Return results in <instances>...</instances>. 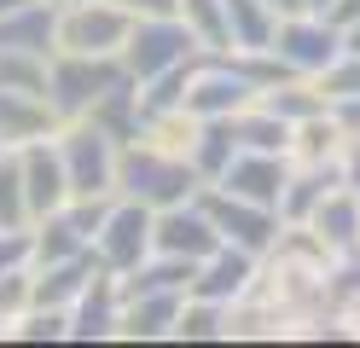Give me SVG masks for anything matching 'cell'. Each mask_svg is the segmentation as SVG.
Instances as JSON below:
<instances>
[{
  "mask_svg": "<svg viewBox=\"0 0 360 348\" xmlns=\"http://www.w3.org/2000/svg\"><path fill=\"white\" fill-rule=\"evenodd\" d=\"M198 180L192 162L180 151H163V146H146V139H128L117 151V192L146 203V209H169V203H186L198 198Z\"/></svg>",
  "mask_w": 360,
  "mask_h": 348,
  "instance_id": "1",
  "label": "cell"
},
{
  "mask_svg": "<svg viewBox=\"0 0 360 348\" xmlns=\"http://www.w3.org/2000/svg\"><path fill=\"white\" fill-rule=\"evenodd\" d=\"M122 82H134L122 70V53H47V105L58 110V122L87 116Z\"/></svg>",
  "mask_w": 360,
  "mask_h": 348,
  "instance_id": "2",
  "label": "cell"
},
{
  "mask_svg": "<svg viewBox=\"0 0 360 348\" xmlns=\"http://www.w3.org/2000/svg\"><path fill=\"white\" fill-rule=\"evenodd\" d=\"M53 146H58L70 198H105V192H117V151L122 146L105 128H94L87 116H70V122L53 128Z\"/></svg>",
  "mask_w": 360,
  "mask_h": 348,
  "instance_id": "3",
  "label": "cell"
},
{
  "mask_svg": "<svg viewBox=\"0 0 360 348\" xmlns=\"http://www.w3.org/2000/svg\"><path fill=\"white\" fill-rule=\"evenodd\" d=\"M134 12L117 0H58L53 53H122Z\"/></svg>",
  "mask_w": 360,
  "mask_h": 348,
  "instance_id": "4",
  "label": "cell"
},
{
  "mask_svg": "<svg viewBox=\"0 0 360 348\" xmlns=\"http://www.w3.org/2000/svg\"><path fill=\"white\" fill-rule=\"evenodd\" d=\"M267 53H274L290 76H320V70L343 53V30H337L331 18H320V12H279Z\"/></svg>",
  "mask_w": 360,
  "mask_h": 348,
  "instance_id": "5",
  "label": "cell"
},
{
  "mask_svg": "<svg viewBox=\"0 0 360 348\" xmlns=\"http://www.w3.org/2000/svg\"><path fill=\"white\" fill-rule=\"evenodd\" d=\"M198 53H204V46L192 41V30L180 18H134V30L122 41V70L134 82H151V76H163V70L186 64Z\"/></svg>",
  "mask_w": 360,
  "mask_h": 348,
  "instance_id": "6",
  "label": "cell"
},
{
  "mask_svg": "<svg viewBox=\"0 0 360 348\" xmlns=\"http://www.w3.org/2000/svg\"><path fill=\"white\" fill-rule=\"evenodd\" d=\"M198 203H204V215L210 226L221 232V244H233V250H250V255H267L279 238V209H267V203H250V198H233V192H221V186H198Z\"/></svg>",
  "mask_w": 360,
  "mask_h": 348,
  "instance_id": "7",
  "label": "cell"
},
{
  "mask_svg": "<svg viewBox=\"0 0 360 348\" xmlns=\"http://www.w3.org/2000/svg\"><path fill=\"white\" fill-rule=\"evenodd\" d=\"M87 250H94V262H99L105 273H128L134 262H146V255H151V209L117 192Z\"/></svg>",
  "mask_w": 360,
  "mask_h": 348,
  "instance_id": "8",
  "label": "cell"
},
{
  "mask_svg": "<svg viewBox=\"0 0 360 348\" xmlns=\"http://www.w3.org/2000/svg\"><path fill=\"white\" fill-rule=\"evenodd\" d=\"M221 244V232L210 226L204 203L186 198V203H169V209H151V250L157 255H180V262H204V255Z\"/></svg>",
  "mask_w": 360,
  "mask_h": 348,
  "instance_id": "9",
  "label": "cell"
},
{
  "mask_svg": "<svg viewBox=\"0 0 360 348\" xmlns=\"http://www.w3.org/2000/svg\"><path fill=\"white\" fill-rule=\"evenodd\" d=\"M256 267H262V255H250V250H233V244H215L204 262L192 267V285H186V296H204V302H238L244 290L256 285Z\"/></svg>",
  "mask_w": 360,
  "mask_h": 348,
  "instance_id": "10",
  "label": "cell"
},
{
  "mask_svg": "<svg viewBox=\"0 0 360 348\" xmlns=\"http://www.w3.org/2000/svg\"><path fill=\"white\" fill-rule=\"evenodd\" d=\"M18 174H24L30 221H41V215H53V209L70 203V186H64V162H58L53 134H47V139H30V146H18Z\"/></svg>",
  "mask_w": 360,
  "mask_h": 348,
  "instance_id": "11",
  "label": "cell"
},
{
  "mask_svg": "<svg viewBox=\"0 0 360 348\" xmlns=\"http://www.w3.org/2000/svg\"><path fill=\"white\" fill-rule=\"evenodd\" d=\"M117 314H122L117 273L99 267L70 302V342H117Z\"/></svg>",
  "mask_w": 360,
  "mask_h": 348,
  "instance_id": "12",
  "label": "cell"
},
{
  "mask_svg": "<svg viewBox=\"0 0 360 348\" xmlns=\"http://www.w3.org/2000/svg\"><path fill=\"white\" fill-rule=\"evenodd\" d=\"M285 174H290V157H279V151H233V162H227V169H221V180H210V186H221V192H233V198H250V203H267V209H274Z\"/></svg>",
  "mask_w": 360,
  "mask_h": 348,
  "instance_id": "13",
  "label": "cell"
},
{
  "mask_svg": "<svg viewBox=\"0 0 360 348\" xmlns=\"http://www.w3.org/2000/svg\"><path fill=\"white\" fill-rule=\"evenodd\" d=\"M349 139H354V134H349V122L326 105V110H314V116H302V122L290 128L285 157L297 162V169H337V162H343V146H349Z\"/></svg>",
  "mask_w": 360,
  "mask_h": 348,
  "instance_id": "14",
  "label": "cell"
},
{
  "mask_svg": "<svg viewBox=\"0 0 360 348\" xmlns=\"http://www.w3.org/2000/svg\"><path fill=\"white\" fill-rule=\"evenodd\" d=\"M302 226L326 244L331 262H337V255H360V198L349 192V186H331V192L314 203V215Z\"/></svg>",
  "mask_w": 360,
  "mask_h": 348,
  "instance_id": "15",
  "label": "cell"
},
{
  "mask_svg": "<svg viewBox=\"0 0 360 348\" xmlns=\"http://www.w3.org/2000/svg\"><path fill=\"white\" fill-rule=\"evenodd\" d=\"M180 296H186V290H134V296H122L117 337L122 342H169L174 314H180Z\"/></svg>",
  "mask_w": 360,
  "mask_h": 348,
  "instance_id": "16",
  "label": "cell"
},
{
  "mask_svg": "<svg viewBox=\"0 0 360 348\" xmlns=\"http://www.w3.org/2000/svg\"><path fill=\"white\" fill-rule=\"evenodd\" d=\"M94 273H99L94 250L64 255V262H41V267H30V296H35V308H70L76 290H82Z\"/></svg>",
  "mask_w": 360,
  "mask_h": 348,
  "instance_id": "17",
  "label": "cell"
},
{
  "mask_svg": "<svg viewBox=\"0 0 360 348\" xmlns=\"http://www.w3.org/2000/svg\"><path fill=\"white\" fill-rule=\"evenodd\" d=\"M53 23L58 0H24V6L0 12V53H53Z\"/></svg>",
  "mask_w": 360,
  "mask_h": 348,
  "instance_id": "18",
  "label": "cell"
},
{
  "mask_svg": "<svg viewBox=\"0 0 360 348\" xmlns=\"http://www.w3.org/2000/svg\"><path fill=\"white\" fill-rule=\"evenodd\" d=\"M58 128V110L47 99H35V93H6L0 87V146L18 151L30 146V139H47Z\"/></svg>",
  "mask_w": 360,
  "mask_h": 348,
  "instance_id": "19",
  "label": "cell"
},
{
  "mask_svg": "<svg viewBox=\"0 0 360 348\" xmlns=\"http://www.w3.org/2000/svg\"><path fill=\"white\" fill-rule=\"evenodd\" d=\"M331 186H343V162H337V169H297V162H290V174H285V186H279V221L285 226H302L308 215H314V203H320Z\"/></svg>",
  "mask_w": 360,
  "mask_h": 348,
  "instance_id": "20",
  "label": "cell"
},
{
  "mask_svg": "<svg viewBox=\"0 0 360 348\" xmlns=\"http://www.w3.org/2000/svg\"><path fill=\"white\" fill-rule=\"evenodd\" d=\"M221 6H227V46L233 53H267L274 23H279L274 0H221Z\"/></svg>",
  "mask_w": 360,
  "mask_h": 348,
  "instance_id": "21",
  "label": "cell"
},
{
  "mask_svg": "<svg viewBox=\"0 0 360 348\" xmlns=\"http://www.w3.org/2000/svg\"><path fill=\"white\" fill-rule=\"evenodd\" d=\"M227 128H233V139H238V151H279V157H285V146H290V122L274 116L262 99H250L244 110H233Z\"/></svg>",
  "mask_w": 360,
  "mask_h": 348,
  "instance_id": "22",
  "label": "cell"
},
{
  "mask_svg": "<svg viewBox=\"0 0 360 348\" xmlns=\"http://www.w3.org/2000/svg\"><path fill=\"white\" fill-rule=\"evenodd\" d=\"M87 122L94 128H105L117 146H128V139H140V128H146V110H140V93H134V82H122V87H110L105 99L87 110Z\"/></svg>",
  "mask_w": 360,
  "mask_h": 348,
  "instance_id": "23",
  "label": "cell"
},
{
  "mask_svg": "<svg viewBox=\"0 0 360 348\" xmlns=\"http://www.w3.org/2000/svg\"><path fill=\"white\" fill-rule=\"evenodd\" d=\"M82 250H87V238L70 226V215H64V209L30 221V267H41V262H64V255H82Z\"/></svg>",
  "mask_w": 360,
  "mask_h": 348,
  "instance_id": "24",
  "label": "cell"
},
{
  "mask_svg": "<svg viewBox=\"0 0 360 348\" xmlns=\"http://www.w3.org/2000/svg\"><path fill=\"white\" fill-rule=\"evenodd\" d=\"M233 151H238V139H233L227 122H198L192 146H186V162H192V174L210 186V180H221V169L233 162Z\"/></svg>",
  "mask_w": 360,
  "mask_h": 348,
  "instance_id": "25",
  "label": "cell"
},
{
  "mask_svg": "<svg viewBox=\"0 0 360 348\" xmlns=\"http://www.w3.org/2000/svg\"><path fill=\"white\" fill-rule=\"evenodd\" d=\"M221 337H227V308H221V302H204V296H180L169 342H221Z\"/></svg>",
  "mask_w": 360,
  "mask_h": 348,
  "instance_id": "26",
  "label": "cell"
},
{
  "mask_svg": "<svg viewBox=\"0 0 360 348\" xmlns=\"http://www.w3.org/2000/svg\"><path fill=\"white\" fill-rule=\"evenodd\" d=\"M174 18L192 30V41L204 46V53H233L227 46V6H221V0H180Z\"/></svg>",
  "mask_w": 360,
  "mask_h": 348,
  "instance_id": "27",
  "label": "cell"
},
{
  "mask_svg": "<svg viewBox=\"0 0 360 348\" xmlns=\"http://www.w3.org/2000/svg\"><path fill=\"white\" fill-rule=\"evenodd\" d=\"M0 87L47 99V53H0Z\"/></svg>",
  "mask_w": 360,
  "mask_h": 348,
  "instance_id": "28",
  "label": "cell"
},
{
  "mask_svg": "<svg viewBox=\"0 0 360 348\" xmlns=\"http://www.w3.org/2000/svg\"><path fill=\"white\" fill-rule=\"evenodd\" d=\"M30 308H35V296H30V267L0 273V342H12V325L24 319Z\"/></svg>",
  "mask_w": 360,
  "mask_h": 348,
  "instance_id": "29",
  "label": "cell"
},
{
  "mask_svg": "<svg viewBox=\"0 0 360 348\" xmlns=\"http://www.w3.org/2000/svg\"><path fill=\"white\" fill-rule=\"evenodd\" d=\"M12 342H70V308H30L12 325Z\"/></svg>",
  "mask_w": 360,
  "mask_h": 348,
  "instance_id": "30",
  "label": "cell"
},
{
  "mask_svg": "<svg viewBox=\"0 0 360 348\" xmlns=\"http://www.w3.org/2000/svg\"><path fill=\"white\" fill-rule=\"evenodd\" d=\"M0 226H30L24 174H18V151H0Z\"/></svg>",
  "mask_w": 360,
  "mask_h": 348,
  "instance_id": "31",
  "label": "cell"
},
{
  "mask_svg": "<svg viewBox=\"0 0 360 348\" xmlns=\"http://www.w3.org/2000/svg\"><path fill=\"white\" fill-rule=\"evenodd\" d=\"M30 267V226H0V273Z\"/></svg>",
  "mask_w": 360,
  "mask_h": 348,
  "instance_id": "32",
  "label": "cell"
},
{
  "mask_svg": "<svg viewBox=\"0 0 360 348\" xmlns=\"http://www.w3.org/2000/svg\"><path fill=\"white\" fill-rule=\"evenodd\" d=\"M331 314L343 319V337H349V342H360V290H354V296H343Z\"/></svg>",
  "mask_w": 360,
  "mask_h": 348,
  "instance_id": "33",
  "label": "cell"
},
{
  "mask_svg": "<svg viewBox=\"0 0 360 348\" xmlns=\"http://www.w3.org/2000/svg\"><path fill=\"white\" fill-rule=\"evenodd\" d=\"M117 6H128L134 18H174L180 0H117Z\"/></svg>",
  "mask_w": 360,
  "mask_h": 348,
  "instance_id": "34",
  "label": "cell"
},
{
  "mask_svg": "<svg viewBox=\"0 0 360 348\" xmlns=\"http://www.w3.org/2000/svg\"><path fill=\"white\" fill-rule=\"evenodd\" d=\"M343 186H349V192L360 198V134H354L349 146H343Z\"/></svg>",
  "mask_w": 360,
  "mask_h": 348,
  "instance_id": "35",
  "label": "cell"
},
{
  "mask_svg": "<svg viewBox=\"0 0 360 348\" xmlns=\"http://www.w3.org/2000/svg\"><path fill=\"white\" fill-rule=\"evenodd\" d=\"M326 18H331V23H337V30H349V23H354V18H360V0H337V6H331V12H326Z\"/></svg>",
  "mask_w": 360,
  "mask_h": 348,
  "instance_id": "36",
  "label": "cell"
},
{
  "mask_svg": "<svg viewBox=\"0 0 360 348\" xmlns=\"http://www.w3.org/2000/svg\"><path fill=\"white\" fill-rule=\"evenodd\" d=\"M331 6H337V0H302V6H297V12H320V18H326Z\"/></svg>",
  "mask_w": 360,
  "mask_h": 348,
  "instance_id": "37",
  "label": "cell"
},
{
  "mask_svg": "<svg viewBox=\"0 0 360 348\" xmlns=\"http://www.w3.org/2000/svg\"><path fill=\"white\" fill-rule=\"evenodd\" d=\"M343 46H354V53H360V18H354L349 30H343Z\"/></svg>",
  "mask_w": 360,
  "mask_h": 348,
  "instance_id": "38",
  "label": "cell"
},
{
  "mask_svg": "<svg viewBox=\"0 0 360 348\" xmlns=\"http://www.w3.org/2000/svg\"><path fill=\"white\" fill-rule=\"evenodd\" d=\"M12 6H24V0H0V12H12Z\"/></svg>",
  "mask_w": 360,
  "mask_h": 348,
  "instance_id": "39",
  "label": "cell"
},
{
  "mask_svg": "<svg viewBox=\"0 0 360 348\" xmlns=\"http://www.w3.org/2000/svg\"><path fill=\"white\" fill-rule=\"evenodd\" d=\"M0 151H6V146H0Z\"/></svg>",
  "mask_w": 360,
  "mask_h": 348,
  "instance_id": "40",
  "label": "cell"
},
{
  "mask_svg": "<svg viewBox=\"0 0 360 348\" xmlns=\"http://www.w3.org/2000/svg\"><path fill=\"white\" fill-rule=\"evenodd\" d=\"M354 134H360V128H354Z\"/></svg>",
  "mask_w": 360,
  "mask_h": 348,
  "instance_id": "41",
  "label": "cell"
}]
</instances>
